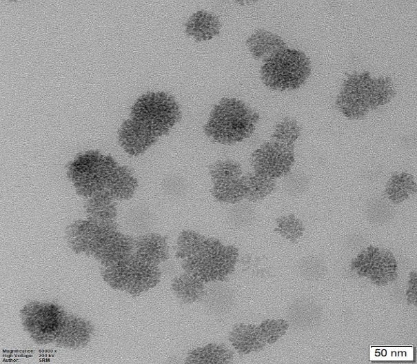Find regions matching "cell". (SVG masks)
<instances>
[{"label": "cell", "mask_w": 417, "mask_h": 364, "mask_svg": "<svg viewBox=\"0 0 417 364\" xmlns=\"http://www.w3.org/2000/svg\"><path fill=\"white\" fill-rule=\"evenodd\" d=\"M85 199L84 208L87 219L101 223L114 221L116 208L114 199L103 195Z\"/></svg>", "instance_id": "cell-22"}, {"label": "cell", "mask_w": 417, "mask_h": 364, "mask_svg": "<svg viewBox=\"0 0 417 364\" xmlns=\"http://www.w3.org/2000/svg\"><path fill=\"white\" fill-rule=\"evenodd\" d=\"M176 257L183 270L205 283L227 281L238 258V249L219 239L185 230L178 236Z\"/></svg>", "instance_id": "cell-3"}, {"label": "cell", "mask_w": 417, "mask_h": 364, "mask_svg": "<svg viewBox=\"0 0 417 364\" xmlns=\"http://www.w3.org/2000/svg\"><path fill=\"white\" fill-rule=\"evenodd\" d=\"M416 191V183L412 175L407 172L394 174L388 181L385 194L389 201L400 203L409 199Z\"/></svg>", "instance_id": "cell-23"}, {"label": "cell", "mask_w": 417, "mask_h": 364, "mask_svg": "<svg viewBox=\"0 0 417 364\" xmlns=\"http://www.w3.org/2000/svg\"><path fill=\"white\" fill-rule=\"evenodd\" d=\"M301 129L296 121L285 117L275 126L272 139L281 143L294 146L301 134Z\"/></svg>", "instance_id": "cell-27"}, {"label": "cell", "mask_w": 417, "mask_h": 364, "mask_svg": "<svg viewBox=\"0 0 417 364\" xmlns=\"http://www.w3.org/2000/svg\"><path fill=\"white\" fill-rule=\"evenodd\" d=\"M258 120V113L242 100L223 98L214 105L203 130L214 142L234 144L250 137Z\"/></svg>", "instance_id": "cell-6"}, {"label": "cell", "mask_w": 417, "mask_h": 364, "mask_svg": "<svg viewBox=\"0 0 417 364\" xmlns=\"http://www.w3.org/2000/svg\"><path fill=\"white\" fill-rule=\"evenodd\" d=\"M294 163V146L272 139L262 144L251 156L253 172L272 180L287 175Z\"/></svg>", "instance_id": "cell-11"}, {"label": "cell", "mask_w": 417, "mask_h": 364, "mask_svg": "<svg viewBox=\"0 0 417 364\" xmlns=\"http://www.w3.org/2000/svg\"><path fill=\"white\" fill-rule=\"evenodd\" d=\"M327 271L324 261L319 257L307 256L298 264V272L301 276L309 281H318L324 277Z\"/></svg>", "instance_id": "cell-30"}, {"label": "cell", "mask_w": 417, "mask_h": 364, "mask_svg": "<svg viewBox=\"0 0 417 364\" xmlns=\"http://www.w3.org/2000/svg\"><path fill=\"white\" fill-rule=\"evenodd\" d=\"M309 178L302 172H294L287 175L283 181L285 191L291 195H299L307 190Z\"/></svg>", "instance_id": "cell-32"}, {"label": "cell", "mask_w": 417, "mask_h": 364, "mask_svg": "<svg viewBox=\"0 0 417 364\" xmlns=\"http://www.w3.org/2000/svg\"><path fill=\"white\" fill-rule=\"evenodd\" d=\"M245 197L249 202H256L271 194L276 187L274 180L261 176L254 172L244 174Z\"/></svg>", "instance_id": "cell-24"}, {"label": "cell", "mask_w": 417, "mask_h": 364, "mask_svg": "<svg viewBox=\"0 0 417 364\" xmlns=\"http://www.w3.org/2000/svg\"><path fill=\"white\" fill-rule=\"evenodd\" d=\"M162 188L167 196L179 198L184 196L189 188L186 179L178 174H169L162 181Z\"/></svg>", "instance_id": "cell-31"}, {"label": "cell", "mask_w": 417, "mask_h": 364, "mask_svg": "<svg viewBox=\"0 0 417 364\" xmlns=\"http://www.w3.org/2000/svg\"><path fill=\"white\" fill-rule=\"evenodd\" d=\"M365 240L362 236L359 234L352 235L347 241V244L352 249H357L364 244Z\"/></svg>", "instance_id": "cell-34"}, {"label": "cell", "mask_w": 417, "mask_h": 364, "mask_svg": "<svg viewBox=\"0 0 417 364\" xmlns=\"http://www.w3.org/2000/svg\"><path fill=\"white\" fill-rule=\"evenodd\" d=\"M233 352L223 343H212L190 351L185 358L187 363H230Z\"/></svg>", "instance_id": "cell-21"}, {"label": "cell", "mask_w": 417, "mask_h": 364, "mask_svg": "<svg viewBox=\"0 0 417 364\" xmlns=\"http://www.w3.org/2000/svg\"><path fill=\"white\" fill-rule=\"evenodd\" d=\"M229 341L241 354L259 352L272 343L264 321L260 325H235L229 334Z\"/></svg>", "instance_id": "cell-13"}, {"label": "cell", "mask_w": 417, "mask_h": 364, "mask_svg": "<svg viewBox=\"0 0 417 364\" xmlns=\"http://www.w3.org/2000/svg\"><path fill=\"white\" fill-rule=\"evenodd\" d=\"M214 283L206 289L202 302L204 308L210 314L222 316L229 313L236 303V293L232 287Z\"/></svg>", "instance_id": "cell-18"}, {"label": "cell", "mask_w": 417, "mask_h": 364, "mask_svg": "<svg viewBox=\"0 0 417 364\" xmlns=\"http://www.w3.org/2000/svg\"><path fill=\"white\" fill-rule=\"evenodd\" d=\"M256 219L254 207L249 203L238 202L229 210L227 214L228 225L236 230H243L251 226Z\"/></svg>", "instance_id": "cell-26"}, {"label": "cell", "mask_w": 417, "mask_h": 364, "mask_svg": "<svg viewBox=\"0 0 417 364\" xmlns=\"http://www.w3.org/2000/svg\"><path fill=\"white\" fill-rule=\"evenodd\" d=\"M70 247L76 253L93 256L107 267L133 256L135 237L119 232L114 221L77 220L65 231Z\"/></svg>", "instance_id": "cell-4"}, {"label": "cell", "mask_w": 417, "mask_h": 364, "mask_svg": "<svg viewBox=\"0 0 417 364\" xmlns=\"http://www.w3.org/2000/svg\"><path fill=\"white\" fill-rule=\"evenodd\" d=\"M365 214L368 221L372 224L385 225L394 219L396 210L389 201L375 197L365 203Z\"/></svg>", "instance_id": "cell-25"}, {"label": "cell", "mask_w": 417, "mask_h": 364, "mask_svg": "<svg viewBox=\"0 0 417 364\" xmlns=\"http://www.w3.org/2000/svg\"><path fill=\"white\" fill-rule=\"evenodd\" d=\"M185 32L197 41H206L220 34L221 22L215 14L199 10L185 22Z\"/></svg>", "instance_id": "cell-17"}, {"label": "cell", "mask_w": 417, "mask_h": 364, "mask_svg": "<svg viewBox=\"0 0 417 364\" xmlns=\"http://www.w3.org/2000/svg\"><path fill=\"white\" fill-rule=\"evenodd\" d=\"M181 118V110L172 95L148 91L136 99L130 118L118 130L120 145L130 155L138 156L168 134Z\"/></svg>", "instance_id": "cell-1"}, {"label": "cell", "mask_w": 417, "mask_h": 364, "mask_svg": "<svg viewBox=\"0 0 417 364\" xmlns=\"http://www.w3.org/2000/svg\"><path fill=\"white\" fill-rule=\"evenodd\" d=\"M323 315V307L319 302L313 297L301 296L290 304L287 318L295 329L307 331L318 327Z\"/></svg>", "instance_id": "cell-14"}, {"label": "cell", "mask_w": 417, "mask_h": 364, "mask_svg": "<svg viewBox=\"0 0 417 364\" xmlns=\"http://www.w3.org/2000/svg\"><path fill=\"white\" fill-rule=\"evenodd\" d=\"M352 266L357 274L374 283L383 285L397 276V263L387 250L369 247L363 250L353 261Z\"/></svg>", "instance_id": "cell-12"}, {"label": "cell", "mask_w": 417, "mask_h": 364, "mask_svg": "<svg viewBox=\"0 0 417 364\" xmlns=\"http://www.w3.org/2000/svg\"><path fill=\"white\" fill-rule=\"evenodd\" d=\"M246 45L253 57L262 61L287 47L281 37L263 29L252 33L247 39Z\"/></svg>", "instance_id": "cell-19"}, {"label": "cell", "mask_w": 417, "mask_h": 364, "mask_svg": "<svg viewBox=\"0 0 417 364\" xmlns=\"http://www.w3.org/2000/svg\"><path fill=\"white\" fill-rule=\"evenodd\" d=\"M209 174L215 200L235 204L244 199V174L239 163L230 159L218 160L210 165Z\"/></svg>", "instance_id": "cell-10"}, {"label": "cell", "mask_w": 417, "mask_h": 364, "mask_svg": "<svg viewBox=\"0 0 417 364\" xmlns=\"http://www.w3.org/2000/svg\"><path fill=\"white\" fill-rule=\"evenodd\" d=\"M93 332V326L88 321L66 314L54 343L65 348H81L88 343Z\"/></svg>", "instance_id": "cell-15"}, {"label": "cell", "mask_w": 417, "mask_h": 364, "mask_svg": "<svg viewBox=\"0 0 417 364\" xmlns=\"http://www.w3.org/2000/svg\"><path fill=\"white\" fill-rule=\"evenodd\" d=\"M65 315L60 306L51 303L33 301L21 310L25 330L39 344L54 342Z\"/></svg>", "instance_id": "cell-9"}, {"label": "cell", "mask_w": 417, "mask_h": 364, "mask_svg": "<svg viewBox=\"0 0 417 364\" xmlns=\"http://www.w3.org/2000/svg\"><path fill=\"white\" fill-rule=\"evenodd\" d=\"M261 77L264 84L276 90L298 88L311 72V63L303 52L287 47L263 61Z\"/></svg>", "instance_id": "cell-7"}, {"label": "cell", "mask_w": 417, "mask_h": 364, "mask_svg": "<svg viewBox=\"0 0 417 364\" xmlns=\"http://www.w3.org/2000/svg\"><path fill=\"white\" fill-rule=\"evenodd\" d=\"M160 269L161 274L167 276H174L178 272V267L175 262L169 259L162 263Z\"/></svg>", "instance_id": "cell-33"}, {"label": "cell", "mask_w": 417, "mask_h": 364, "mask_svg": "<svg viewBox=\"0 0 417 364\" xmlns=\"http://www.w3.org/2000/svg\"><path fill=\"white\" fill-rule=\"evenodd\" d=\"M133 256L139 260L159 265L170 258L166 236L156 233H145L135 237Z\"/></svg>", "instance_id": "cell-16"}, {"label": "cell", "mask_w": 417, "mask_h": 364, "mask_svg": "<svg viewBox=\"0 0 417 364\" xmlns=\"http://www.w3.org/2000/svg\"><path fill=\"white\" fill-rule=\"evenodd\" d=\"M154 216L150 210L142 205L131 209L128 214V227L135 232L148 233L154 225Z\"/></svg>", "instance_id": "cell-28"}, {"label": "cell", "mask_w": 417, "mask_h": 364, "mask_svg": "<svg viewBox=\"0 0 417 364\" xmlns=\"http://www.w3.org/2000/svg\"><path fill=\"white\" fill-rule=\"evenodd\" d=\"M171 287L176 297L185 304L202 301L207 289L205 283L186 272L174 277Z\"/></svg>", "instance_id": "cell-20"}, {"label": "cell", "mask_w": 417, "mask_h": 364, "mask_svg": "<svg viewBox=\"0 0 417 364\" xmlns=\"http://www.w3.org/2000/svg\"><path fill=\"white\" fill-rule=\"evenodd\" d=\"M161 274L159 265L145 263L134 256L103 267V279L110 287L133 296L156 286Z\"/></svg>", "instance_id": "cell-8"}, {"label": "cell", "mask_w": 417, "mask_h": 364, "mask_svg": "<svg viewBox=\"0 0 417 364\" xmlns=\"http://www.w3.org/2000/svg\"><path fill=\"white\" fill-rule=\"evenodd\" d=\"M67 170L77 192L85 199L103 195L114 200L128 199L138 187V180L128 166L99 150L77 154Z\"/></svg>", "instance_id": "cell-2"}, {"label": "cell", "mask_w": 417, "mask_h": 364, "mask_svg": "<svg viewBox=\"0 0 417 364\" xmlns=\"http://www.w3.org/2000/svg\"><path fill=\"white\" fill-rule=\"evenodd\" d=\"M395 93L389 78L373 77L367 72H355L343 81L336 106L346 117L358 119L370 110L387 103Z\"/></svg>", "instance_id": "cell-5"}, {"label": "cell", "mask_w": 417, "mask_h": 364, "mask_svg": "<svg viewBox=\"0 0 417 364\" xmlns=\"http://www.w3.org/2000/svg\"><path fill=\"white\" fill-rule=\"evenodd\" d=\"M275 230L290 242H296L303 235L304 228L299 219L289 214L276 219Z\"/></svg>", "instance_id": "cell-29"}]
</instances>
